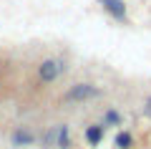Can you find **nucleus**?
Returning a JSON list of instances; mask_svg holds the SVG:
<instances>
[{"label":"nucleus","instance_id":"nucleus-1","mask_svg":"<svg viewBox=\"0 0 151 149\" xmlns=\"http://www.w3.org/2000/svg\"><path fill=\"white\" fill-rule=\"evenodd\" d=\"M40 149H73V134L68 124H50L38 137Z\"/></svg>","mask_w":151,"mask_h":149},{"label":"nucleus","instance_id":"nucleus-2","mask_svg":"<svg viewBox=\"0 0 151 149\" xmlns=\"http://www.w3.org/2000/svg\"><path fill=\"white\" fill-rule=\"evenodd\" d=\"M65 71H68V61L60 58V56H45V58L35 66L38 84H43V86H53L55 81H60V76H63Z\"/></svg>","mask_w":151,"mask_h":149},{"label":"nucleus","instance_id":"nucleus-3","mask_svg":"<svg viewBox=\"0 0 151 149\" xmlns=\"http://www.w3.org/2000/svg\"><path fill=\"white\" fill-rule=\"evenodd\" d=\"M103 96V89L93 81H76L65 89L63 94V101L65 104H88V101H96Z\"/></svg>","mask_w":151,"mask_h":149},{"label":"nucleus","instance_id":"nucleus-4","mask_svg":"<svg viewBox=\"0 0 151 149\" xmlns=\"http://www.w3.org/2000/svg\"><path fill=\"white\" fill-rule=\"evenodd\" d=\"M98 5H101V10L113 23H129V5H126V0H98Z\"/></svg>","mask_w":151,"mask_h":149},{"label":"nucleus","instance_id":"nucleus-5","mask_svg":"<svg viewBox=\"0 0 151 149\" xmlns=\"http://www.w3.org/2000/svg\"><path fill=\"white\" fill-rule=\"evenodd\" d=\"M8 139H10L13 149H30V147L38 144V134L33 132V129H28V126H15Z\"/></svg>","mask_w":151,"mask_h":149},{"label":"nucleus","instance_id":"nucleus-6","mask_svg":"<svg viewBox=\"0 0 151 149\" xmlns=\"http://www.w3.org/2000/svg\"><path fill=\"white\" fill-rule=\"evenodd\" d=\"M103 137H106V126L103 124H88L86 132H83V139H86L88 147H101Z\"/></svg>","mask_w":151,"mask_h":149},{"label":"nucleus","instance_id":"nucleus-7","mask_svg":"<svg viewBox=\"0 0 151 149\" xmlns=\"http://www.w3.org/2000/svg\"><path fill=\"white\" fill-rule=\"evenodd\" d=\"M101 124H103L106 129H121V126H124V114H121L116 106H108L106 111H103Z\"/></svg>","mask_w":151,"mask_h":149},{"label":"nucleus","instance_id":"nucleus-8","mask_svg":"<svg viewBox=\"0 0 151 149\" xmlns=\"http://www.w3.org/2000/svg\"><path fill=\"white\" fill-rule=\"evenodd\" d=\"M113 147L116 149H134L136 147V137L131 132H126V129H119L116 137H113Z\"/></svg>","mask_w":151,"mask_h":149},{"label":"nucleus","instance_id":"nucleus-9","mask_svg":"<svg viewBox=\"0 0 151 149\" xmlns=\"http://www.w3.org/2000/svg\"><path fill=\"white\" fill-rule=\"evenodd\" d=\"M144 114H146V116H151V94H149V99H146V106H144Z\"/></svg>","mask_w":151,"mask_h":149}]
</instances>
